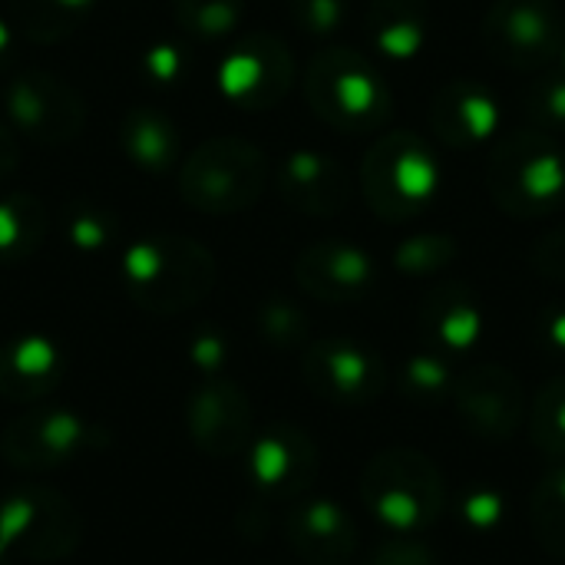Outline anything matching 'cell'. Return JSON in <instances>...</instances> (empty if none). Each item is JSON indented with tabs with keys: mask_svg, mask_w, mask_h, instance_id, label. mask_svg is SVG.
<instances>
[{
	"mask_svg": "<svg viewBox=\"0 0 565 565\" xmlns=\"http://www.w3.org/2000/svg\"><path fill=\"white\" fill-rule=\"evenodd\" d=\"M218 268L205 245L185 235H146L122 252V285L136 308L149 315H182L215 288Z\"/></svg>",
	"mask_w": 565,
	"mask_h": 565,
	"instance_id": "1",
	"label": "cell"
},
{
	"mask_svg": "<svg viewBox=\"0 0 565 565\" xmlns=\"http://www.w3.org/2000/svg\"><path fill=\"white\" fill-rule=\"evenodd\" d=\"M268 182L265 152L238 136H212L182 159L179 192L202 215H238L252 209Z\"/></svg>",
	"mask_w": 565,
	"mask_h": 565,
	"instance_id": "2",
	"label": "cell"
},
{
	"mask_svg": "<svg viewBox=\"0 0 565 565\" xmlns=\"http://www.w3.org/2000/svg\"><path fill=\"white\" fill-rule=\"evenodd\" d=\"M308 106L341 132H371L391 116V89L354 50H321L305 73Z\"/></svg>",
	"mask_w": 565,
	"mask_h": 565,
	"instance_id": "3",
	"label": "cell"
},
{
	"mask_svg": "<svg viewBox=\"0 0 565 565\" xmlns=\"http://www.w3.org/2000/svg\"><path fill=\"white\" fill-rule=\"evenodd\" d=\"M361 189L381 218L404 222L434 202L440 189V162L420 136L387 132L361 166Z\"/></svg>",
	"mask_w": 565,
	"mask_h": 565,
	"instance_id": "4",
	"label": "cell"
},
{
	"mask_svg": "<svg viewBox=\"0 0 565 565\" xmlns=\"http://www.w3.org/2000/svg\"><path fill=\"white\" fill-rule=\"evenodd\" d=\"M361 497L381 523L394 530H420L440 516L444 480L424 454L387 450L364 467Z\"/></svg>",
	"mask_w": 565,
	"mask_h": 565,
	"instance_id": "5",
	"label": "cell"
},
{
	"mask_svg": "<svg viewBox=\"0 0 565 565\" xmlns=\"http://www.w3.org/2000/svg\"><path fill=\"white\" fill-rule=\"evenodd\" d=\"M83 536L76 507L50 487H17L0 500V546L26 563L66 559Z\"/></svg>",
	"mask_w": 565,
	"mask_h": 565,
	"instance_id": "6",
	"label": "cell"
},
{
	"mask_svg": "<svg viewBox=\"0 0 565 565\" xmlns=\"http://www.w3.org/2000/svg\"><path fill=\"white\" fill-rule=\"evenodd\" d=\"M490 185L513 215H546L565 199V152L543 132H526L500 149Z\"/></svg>",
	"mask_w": 565,
	"mask_h": 565,
	"instance_id": "7",
	"label": "cell"
},
{
	"mask_svg": "<svg viewBox=\"0 0 565 565\" xmlns=\"http://www.w3.org/2000/svg\"><path fill=\"white\" fill-rule=\"evenodd\" d=\"M0 99L10 129L40 146L73 142L86 126L83 96L66 79L46 70H23L10 76L0 89Z\"/></svg>",
	"mask_w": 565,
	"mask_h": 565,
	"instance_id": "8",
	"label": "cell"
},
{
	"mask_svg": "<svg viewBox=\"0 0 565 565\" xmlns=\"http://www.w3.org/2000/svg\"><path fill=\"white\" fill-rule=\"evenodd\" d=\"M295 83V60L281 36L245 33L218 63V89L238 109H271Z\"/></svg>",
	"mask_w": 565,
	"mask_h": 565,
	"instance_id": "9",
	"label": "cell"
},
{
	"mask_svg": "<svg viewBox=\"0 0 565 565\" xmlns=\"http://www.w3.org/2000/svg\"><path fill=\"white\" fill-rule=\"evenodd\" d=\"M89 444V427L70 407H33L17 414L0 434V457L13 470L66 467Z\"/></svg>",
	"mask_w": 565,
	"mask_h": 565,
	"instance_id": "10",
	"label": "cell"
},
{
	"mask_svg": "<svg viewBox=\"0 0 565 565\" xmlns=\"http://www.w3.org/2000/svg\"><path fill=\"white\" fill-rule=\"evenodd\" d=\"M185 427L192 444L215 460L242 454L255 434V414L248 394L222 377L199 384L185 404Z\"/></svg>",
	"mask_w": 565,
	"mask_h": 565,
	"instance_id": "11",
	"label": "cell"
},
{
	"mask_svg": "<svg viewBox=\"0 0 565 565\" xmlns=\"http://www.w3.org/2000/svg\"><path fill=\"white\" fill-rule=\"evenodd\" d=\"M318 473V450L295 424H268L248 440V480L268 500L301 497Z\"/></svg>",
	"mask_w": 565,
	"mask_h": 565,
	"instance_id": "12",
	"label": "cell"
},
{
	"mask_svg": "<svg viewBox=\"0 0 565 565\" xmlns=\"http://www.w3.org/2000/svg\"><path fill=\"white\" fill-rule=\"evenodd\" d=\"M305 381L318 397L331 404L358 407V404H371L384 391L387 371L381 358L364 344L348 338H328L308 351Z\"/></svg>",
	"mask_w": 565,
	"mask_h": 565,
	"instance_id": "13",
	"label": "cell"
},
{
	"mask_svg": "<svg viewBox=\"0 0 565 565\" xmlns=\"http://www.w3.org/2000/svg\"><path fill=\"white\" fill-rule=\"evenodd\" d=\"M487 36L507 63L540 66L553 60L565 33L550 0H497L487 17Z\"/></svg>",
	"mask_w": 565,
	"mask_h": 565,
	"instance_id": "14",
	"label": "cell"
},
{
	"mask_svg": "<svg viewBox=\"0 0 565 565\" xmlns=\"http://www.w3.org/2000/svg\"><path fill=\"white\" fill-rule=\"evenodd\" d=\"M298 285L328 305H348L364 298L377 281L374 258L351 242H318L305 248L295 262Z\"/></svg>",
	"mask_w": 565,
	"mask_h": 565,
	"instance_id": "15",
	"label": "cell"
},
{
	"mask_svg": "<svg viewBox=\"0 0 565 565\" xmlns=\"http://www.w3.org/2000/svg\"><path fill=\"white\" fill-rule=\"evenodd\" d=\"M278 192L301 215H338L351 199V179L334 156L295 149L278 166Z\"/></svg>",
	"mask_w": 565,
	"mask_h": 565,
	"instance_id": "16",
	"label": "cell"
},
{
	"mask_svg": "<svg viewBox=\"0 0 565 565\" xmlns=\"http://www.w3.org/2000/svg\"><path fill=\"white\" fill-rule=\"evenodd\" d=\"M457 407L463 424L487 437V440H507L520 427L523 417V391L520 381L503 367H473L457 384Z\"/></svg>",
	"mask_w": 565,
	"mask_h": 565,
	"instance_id": "17",
	"label": "cell"
},
{
	"mask_svg": "<svg viewBox=\"0 0 565 565\" xmlns=\"http://www.w3.org/2000/svg\"><path fill=\"white\" fill-rule=\"evenodd\" d=\"M66 361L53 338L17 334L0 344V397L10 404H36L63 381Z\"/></svg>",
	"mask_w": 565,
	"mask_h": 565,
	"instance_id": "18",
	"label": "cell"
},
{
	"mask_svg": "<svg viewBox=\"0 0 565 565\" xmlns=\"http://www.w3.org/2000/svg\"><path fill=\"white\" fill-rule=\"evenodd\" d=\"M288 543L308 565H341L358 546L354 520L331 500L301 503L288 516Z\"/></svg>",
	"mask_w": 565,
	"mask_h": 565,
	"instance_id": "19",
	"label": "cell"
},
{
	"mask_svg": "<svg viewBox=\"0 0 565 565\" xmlns=\"http://www.w3.org/2000/svg\"><path fill=\"white\" fill-rule=\"evenodd\" d=\"M434 129L447 146H480L500 129V103L477 83H450L434 99Z\"/></svg>",
	"mask_w": 565,
	"mask_h": 565,
	"instance_id": "20",
	"label": "cell"
},
{
	"mask_svg": "<svg viewBox=\"0 0 565 565\" xmlns=\"http://www.w3.org/2000/svg\"><path fill=\"white\" fill-rule=\"evenodd\" d=\"M119 146L126 159L146 172H169L182 159L179 126L156 106H136L122 116Z\"/></svg>",
	"mask_w": 565,
	"mask_h": 565,
	"instance_id": "21",
	"label": "cell"
},
{
	"mask_svg": "<svg viewBox=\"0 0 565 565\" xmlns=\"http://www.w3.org/2000/svg\"><path fill=\"white\" fill-rule=\"evenodd\" d=\"M367 33L381 56L414 60L427 43V13L424 0H374L367 13Z\"/></svg>",
	"mask_w": 565,
	"mask_h": 565,
	"instance_id": "22",
	"label": "cell"
},
{
	"mask_svg": "<svg viewBox=\"0 0 565 565\" xmlns=\"http://www.w3.org/2000/svg\"><path fill=\"white\" fill-rule=\"evenodd\" d=\"M50 228L46 205L30 192L0 195V265H17L30 258Z\"/></svg>",
	"mask_w": 565,
	"mask_h": 565,
	"instance_id": "23",
	"label": "cell"
},
{
	"mask_svg": "<svg viewBox=\"0 0 565 565\" xmlns=\"http://www.w3.org/2000/svg\"><path fill=\"white\" fill-rule=\"evenodd\" d=\"M96 0H10V26L33 43L66 40Z\"/></svg>",
	"mask_w": 565,
	"mask_h": 565,
	"instance_id": "24",
	"label": "cell"
},
{
	"mask_svg": "<svg viewBox=\"0 0 565 565\" xmlns=\"http://www.w3.org/2000/svg\"><path fill=\"white\" fill-rule=\"evenodd\" d=\"M424 318H427V328H430L434 341H440L447 351H467L483 334V311L460 288L440 291L427 305V315Z\"/></svg>",
	"mask_w": 565,
	"mask_h": 565,
	"instance_id": "25",
	"label": "cell"
},
{
	"mask_svg": "<svg viewBox=\"0 0 565 565\" xmlns=\"http://www.w3.org/2000/svg\"><path fill=\"white\" fill-rule=\"evenodd\" d=\"M116 232H119L116 212L99 202L76 199L63 209V235L76 252H86V255L103 252L116 242Z\"/></svg>",
	"mask_w": 565,
	"mask_h": 565,
	"instance_id": "26",
	"label": "cell"
},
{
	"mask_svg": "<svg viewBox=\"0 0 565 565\" xmlns=\"http://www.w3.org/2000/svg\"><path fill=\"white\" fill-rule=\"evenodd\" d=\"M245 0H172L175 23L195 40H218L242 23Z\"/></svg>",
	"mask_w": 565,
	"mask_h": 565,
	"instance_id": "27",
	"label": "cell"
},
{
	"mask_svg": "<svg viewBox=\"0 0 565 565\" xmlns=\"http://www.w3.org/2000/svg\"><path fill=\"white\" fill-rule=\"evenodd\" d=\"M533 533L550 556L565 559V463L550 470L533 497Z\"/></svg>",
	"mask_w": 565,
	"mask_h": 565,
	"instance_id": "28",
	"label": "cell"
},
{
	"mask_svg": "<svg viewBox=\"0 0 565 565\" xmlns=\"http://www.w3.org/2000/svg\"><path fill=\"white\" fill-rule=\"evenodd\" d=\"M457 242L454 235L444 232H424L414 238H404L394 252V268L404 275H434L440 268H447L457 258Z\"/></svg>",
	"mask_w": 565,
	"mask_h": 565,
	"instance_id": "29",
	"label": "cell"
},
{
	"mask_svg": "<svg viewBox=\"0 0 565 565\" xmlns=\"http://www.w3.org/2000/svg\"><path fill=\"white\" fill-rule=\"evenodd\" d=\"M533 440L553 457L565 454V381H553L533 407Z\"/></svg>",
	"mask_w": 565,
	"mask_h": 565,
	"instance_id": "30",
	"label": "cell"
},
{
	"mask_svg": "<svg viewBox=\"0 0 565 565\" xmlns=\"http://www.w3.org/2000/svg\"><path fill=\"white\" fill-rule=\"evenodd\" d=\"M258 331L278 344V348H291V344H301L305 334H308V318L298 305L285 301V298H271L262 305L258 311Z\"/></svg>",
	"mask_w": 565,
	"mask_h": 565,
	"instance_id": "31",
	"label": "cell"
},
{
	"mask_svg": "<svg viewBox=\"0 0 565 565\" xmlns=\"http://www.w3.org/2000/svg\"><path fill=\"white\" fill-rule=\"evenodd\" d=\"M295 26L308 36H331L348 20V0H288Z\"/></svg>",
	"mask_w": 565,
	"mask_h": 565,
	"instance_id": "32",
	"label": "cell"
},
{
	"mask_svg": "<svg viewBox=\"0 0 565 565\" xmlns=\"http://www.w3.org/2000/svg\"><path fill=\"white\" fill-rule=\"evenodd\" d=\"M142 73L149 76V83L156 86H175L185 73H189V60L182 53V46L159 40L146 50L142 56Z\"/></svg>",
	"mask_w": 565,
	"mask_h": 565,
	"instance_id": "33",
	"label": "cell"
},
{
	"mask_svg": "<svg viewBox=\"0 0 565 565\" xmlns=\"http://www.w3.org/2000/svg\"><path fill=\"white\" fill-rule=\"evenodd\" d=\"M404 384L411 394H444L450 387V367L437 354H417L404 367Z\"/></svg>",
	"mask_w": 565,
	"mask_h": 565,
	"instance_id": "34",
	"label": "cell"
},
{
	"mask_svg": "<svg viewBox=\"0 0 565 565\" xmlns=\"http://www.w3.org/2000/svg\"><path fill=\"white\" fill-rule=\"evenodd\" d=\"M530 106H533V116L550 126V129H563L565 126V76L563 73H553L546 79H540V86L533 89L530 96Z\"/></svg>",
	"mask_w": 565,
	"mask_h": 565,
	"instance_id": "35",
	"label": "cell"
},
{
	"mask_svg": "<svg viewBox=\"0 0 565 565\" xmlns=\"http://www.w3.org/2000/svg\"><path fill=\"white\" fill-rule=\"evenodd\" d=\"M189 358H192V364H195L199 371L218 374L222 364H225V358H228V344H225V338H222L215 328H205V331H199V334L192 338Z\"/></svg>",
	"mask_w": 565,
	"mask_h": 565,
	"instance_id": "36",
	"label": "cell"
},
{
	"mask_svg": "<svg viewBox=\"0 0 565 565\" xmlns=\"http://www.w3.org/2000/svg\"><path fill=\"white\" fill-rule=\"evenodd\" d=\"M371 565H437L434 563V553L420 543H391V546H381L374 553Z\"/></svg>",
	"mask_w": 565,
	"mask_h": 565,
	"instance_id": "37",
	"label": "cell"
},
{
	"mask_svg": "<svg viewBox=\"0 0 565 565\" xmlns=\"http://www.w3.org/2000/svg\"><path fill=\"white\" fill-rule=\"evenodd\" d=\"M536 268L565 281V228L546 235V242L536 248Z\"/></svg>",
	"mask_w": 565,
	"mask_h": 565,
	"instance_id": "38",
	"label": "cell"
},
{
	"mask_svg": "<svg viewBox=\"0 0 565 565\" xmlns=\"http://www.w3.org/2000/svg\"><path fill=\"white\" fill-rule=\"evenodd\" d=\"M13 172H17V142L10 136V126L0 122V185L10 182Z\"/></svg>",
	"mask_w": 565,
	"mask_h": 565,
	"instance_id": "39",
	"label": "cell"
},
{
	"mask_svg": "<svg viewBox=\"0 0 565 565\" xmlns=\"http://www.w3.org/2000/svg\"><path fill=\"white\" fill-rule=\"evenodd\" d=\"M543 338H546L553 348L565 351V311L546 315V321H543Z\"/></svg>",
	"mask_w": 565,
	"mask_h": 565,
	"instance_id": "40",
	"label": "cell"
},
{
	"mask_svg": "<svg viewBox=\"0 0 565 565\" xmlns=\"http://www.w3.org/2000/svg\"><path fill=\"white\" fill-rule=\"evenodd\" d=\"M10 50H13V26H10V20L0 17V63H7Z\"/></svg>",
	"mask_w": 565,
	"mask_h": 565,
	"instance_id": "41",
	"label": "cell"
},
{
	"mask_svg": "<svg viewBox=\"0 0 565 565\" xmlns=\"http://www.w3.org/2000/svg\"><path fill=\"white\" fill-rule=\"evenodd\" d=\"M553 66H556V73H563L565 76V36L563 43H559V50L553 53Z\"/></svg>",
	"mask_w": 565,
	"mask_h": 565,
	"instance_id": "42",
	"label": "cell"
},
{
	"mask_svg": "<svg viewBox=\"0 0 565 565\" xmlns=\"http://www.w3.org/2000/svg\"><path fill=\"white\" fill-rule=\"evenodd\" d=\"M3 556H7V550H3V546H0V565H3Z\"/></svg>",
	"mask_w": 565,
	"mask_h": 565,
	"instance_id": "43",
	"label": "cell"
}]
</instances>
